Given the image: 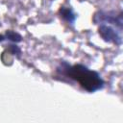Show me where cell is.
<instances>
[{
  "instance_id": "1",
  "label": "cell",
  "mask_w": 123,
  "mask_h": 123,
  "mask_svg": "<svg viewBox=\"0 0 123 123\" xmlns=\"http://www.w3.org/2000/svg\"><path fill=\"white\" fill-rule=\"evenodd\" d=\"M57 73L60 76H65L79 84L87 92H95L104 87L105 82L97 71L89 69L84 64H69L66 62H61L57 67Z\"/></svg>"
},
{
  "instance_id": "2",
  "label": "cell",
  "mask_w": 123,
  "mask_h": 123,
  "mask_svg": "<svg viewBox=\"0 0 123 123\" xmlns=\"http://www.w3.org/2000/svg\"><path fill=\"white\" fill-rule=\"evenodd\" d=\"M93 21L96 24H112L122 29V12H119V13L116 14L115 12L98 11L94 13Z\"/></svg>"
},
{
  "instance_id": "3",
  "label": "cell",
  "mask_w": 123,
  "mask_h": 123,
  "mask_svg": "<svg viewBox=\"0 0 123 123\" xmlns=\"http://www.w3.org/2000/svg\"><path fill=\"white\" fill-rule=\"evenodd\" d=\"M98 33L100 37L107 42H111L116 45H121L122 43V37L121 31H117L113 27L107 25V24H99Z\"/></svg>"
},
{
  "instance_id": "4",
  "label": "cell",
  "mask_w": 123,
  "mask_h": 123,
  "mask_svg": "<svg viewBox=\"0 0 123 123\" xmlns=\"http://www.w3.org/2000/svg\"><path fill=\"white\" fill-rule=\"evenodd\" d=\"M59 12H60L61 16L65 21H67L68 23H71V24L74 23V21L76 19V15H75V13L73 12V11L71 9L66 8V7H61Z\"/></svg>"
},
{
  "instance_id": "5",
  "label": "cell",
  "mask_w": 123,
  "mask_h": 123,
  "mask_svg": "<svg viewBox=\"0 0 123 123\" xmlns=\"http://www.w3.org/2000/svg\"><path fill=\"white\" fill-rule=\"evenodd\" d=\"M4 36H5V39H8L12 42H20L22 40V37L18 33L12 30H7Z\"/></svg>"
}]
</instances>
